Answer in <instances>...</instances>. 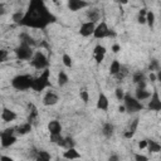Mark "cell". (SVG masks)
<instances>
[{
    "label": "cell",
    "instance_id": "1",
    "mask_svg": "<svg viewBox=\"0 0 161 161\" xmlns=\"http://www.w3.org/2000/svg\"><path fill=\"white\" fill-rule=\"evenodd\" d=\"M55 20L57 18L50 13L43 0H30L19 25L33 29H45L50 24L55 23Z\"/></svg>",
    "mask_w": 161,
    "mask_h": 161
},
{
    "label": "cell",
    "instance_id": "2",
    "mask_svg": "<svg viewBox=\"0 0 161 161\" xmlns=\"http://www.w3.org/2000/svg\"><path fill=\"white\" fill-rule=\"evenodd\" d=\"M33 79L30 74H18L11 79V87L16 91H28L33 86Z\"/></svg>",
    "mask_w": 161,
    "mask_h": 161
},
{
    "label": "cell",
    "instance_id": "3",
    "mask_svg": "<svg viewBox=\"0 0 161 161\" xmlns=\"http://www.w3.org/2000/svg\"><path fill=\"white\" fill-rule=\"evenodd\" d=\"M49 75H50L49 68L44 69V70L40 73V75H38V77H35V78L33 79L31 89L35 91V92H42V91H44L45 88L52 87V83H50V80H49Z\"/></svg>",
    "mask_w": 161,
    "mask_h": 161
},
{
    "label": "cell",
    "instance_id": "4",
    "mask_svg": "<svg viewBox=\"0 0 161 161\" xmlns=\"http://www.w3.org/2000/svg\"><path fill=\"white\" fill-rule=\"evenodd\" d=\"M29 63H30V65H31L33 68H35V69H38V70H44V69H47V68L49 67V60H48L47 55H45L42 50L34 52V55H33V58L29 60Z\"/></svg>",
    "mask_w": 161,
    "mask_h": 161
},
{
    "label": "cell",
    "instance_id": "5",
    "mask_svg": "<svg viewBox=\"0 0 161 161\" xmlns=\"http://www.w3.org/2000/svg\"><path fill=\"white\" fill-rule=\"evenodd\" d=\"M123 104H125L126 111H127L128 113H136V112H140V111L143 108L141 101H138L136 97L131 96L130 93H126V94H125Z\"/></svg>",
    "mask_w": 161,
    "mask_h": 161
},
{
    "label": "cell",
    "instance_id": "6",
    "mask_svg": "<svg viewBox=\"0 0 161 161\" xmlns=\"http://www.w3.org/2000/svg\"><path fill=\"white\" fill-rule=\"evenodd\" d=\"M14 53H15L16 58L20 59V60H30L33 58V55H34L33 47H30L28 44H24V43H20L14 49Z\"/></svg>",
    "mask_w": 161,
    "mask_h": 161
},
{
    "label": "cell",
    "instance_id": "7",
    "mask_svg": "<svg viewBox=\"0 0 161 161\" xmlns=\"http://www.w3.org/2000/svg\"><path fill=\"white\" fill-rule=\"evenodd\" d=\"M15 128H6L1 133H0V138H1V147L3 148H6V147H10L11 145H14L18 140V137L14 135Z\"/></svg>",
    "mask_w": 161,
    "mask_h": 161
},
{
    "label": "cell",
    "instance_id": "8",
    "mask_svg": "<svg viewBox=\"0 0 161 161\" xmlns=\"http://www.w3.org/2000/svg\"><path fill=\"white\" fill-rule=\"evenodd\" d=\"M116 33H113L106 21H101L96 25V29H94V33H93V36L96 39H103V38H108V36H114Z\"/></svg>",
    "mask_w": 161,
    "mask_h": 161
},
{
    "label": "cell",
    "instance_id": "9",
    "mask_svg": "<svg viewBox=\"0 0 161 161\" xmlns=\"http://www.w3.org/2000/svg\"><path fill=\"white\" fill-rule=\"evenodd\" d=\"M147 108L150 111H155V112H160L161 111V98L158 96L157 89H153V92L151 93V97H150Z\"/></svg>",
    "mask_w": 161,
    "mask_h": 161
},
{
    "label": "cell",
    "instance_id": "10",
    "mask_svg": "<svg viewBox=\"0 0 161 161\" xmlns=\"http://www.w3.org/2000/svg\"><path fill=\"white\" fill-rule=\"evenodd\" d=\"M94 29H96V23L87 20V21H84V23L80 25V28H79V34H80L82 36L87 38V36L93 35Z\"/></svg>",
    "mask_w": 161,
    "mask_h": 161
},
{
    "label": "cell",
    "instance_id": "11",
    "mask_svg": "<svg viewBox=\"0 0 161 161\" xmlns=\"http://www.w3.org/2000/svg\"><path fill=\"white\" fill-rule=\"evenodd\" d=\"M58 101H59V97H58V94H57L55 92H53V91H48V92L44 94V97H43V104L47 106V107H50V106L57 104Z\"/></svg>",
    "mask_w": 161,
    "mask_h": 161
},
{
    "label": "cell",
    "instance_id": "12",
    "mask_svg": "<svg viewBox=\"0 0 161 161\" xmlns=\"http://www.w3.org/2000/svg\"><path fill=\"white\" fill-rule=\"evenodd\" d=\"M106 52H107L106 48L103 45H101V44H98V45L94 47V49H93V58H94V60L98 64L103 62V59L106 57Z\"/></svg>",
    "mask_w": 161,
    "mask_h": 161
},
{
    "label": "cell",
    "instance_id": "13",
    "mask_svg": "<svg viewBox=\"0 0 161 161\" xmlns=\"http://www.w3.org/2000/svg\"><path fill=\"white\" fill-rule=\"evenodd\" d=\"M87 6H89V3L84 0H68V8L70 11H78Z\"/></svg>",
    "mask_w": 161,
    "mask_h": 161
},
{
    "label": "cell",
    "instance_id": "14",
    "mask_svg": "<svg viewBox=\"0 0 161 161\" xmlns=\"http://www.w3.org/2000/svg\"><path fill=\"white\" fill-rule=\"evenodd\" d=\"M96 107H97L98 109H101V111H107V109H108V107H109V101H108V98H107V96H106L104 93L101 92V93L98 94V99H97Z\"/></svg>",
    "mask_w": 161,
    "mask_h": 161
},
{
    "label": "cell",
    "instance_id": "15",
    "mask_svg": "<svg viewBox=\"0 0 161 161\" xmlns=\"http://www.w3.org/2000/svg\"><path fill=\"white\" fill-rule=\"evenodd\" d=\"M16 117H18V114L14 111H11L9 108H3V111H1V119L4 122H13V121L16 119Z\"/></svg>",
    "mask_w": 161,
    "mask_h": 161
},
{
    "label": "cell",
    "instance_id": "16",
    "mask_svg": "<svg viewBox=\"0 0 161 161\" xmlns=\"http://www.w3.org/2000/svg\"><path fill=\"white\" fill-rule=\"evenodd\" d=\"M31 128H33V123H30L29 121H26V122L19 125L18 127H15V131H16V133L19 136H24V135L29 133L31 131Z\"/></svg>",
    "mask_w": 161,
    "mask_h": 161
},
{
    "label": "cell",
    "instance_id": "17",
    "mask_svg": "<svg viewBox=\"0 0 161 161\" xmlns=\"http://www.w3.org/2000/svg\"><path fill=\"white\" fill-rule=\"evenodd\" d=\"M86 16H87V19H88L89 21L97 23V21L101 19V11H99V9H97V8H92V9L87 10Z\"/></svg>",
    "mask_w": 161,
    "mask_h": 161
},
{
    "label": "cell",
    "instance_id": "18",
    "mask_svg": "<svg viewBox=\"0 0 161 161\" xmlns=\"http://www.w3.org/2000/svg\"><path fill=\"white\" fill-rule=\"evenodd\" d=\"M48 131H49L50 135H58V133H60L62 132V125H60V122L57 121V119L50 121L48 123Z\"/></svg>",
    "mask_w": 161,
    "mask_h": 161
},
{
    "label": "cell",
    "instance_id": "19",
    "mask_svg": "<svg viewBox=\"0 0 161 161\" xmlns=\"http://www.w3.org/2000/svg\"><path fill=\"white\" fill-rule=\"evenodd\" d=\"M113 133H114V126H113V123L106 122V123L102 125V135H103L106 138L112 137Z\"/></svg>",
    "mask_w": 161,
    "mask_h": 161
},
{
    "label": "cell",
    "instance_id": "20",
    "mask_svg": "<svg viewBox=\"0 0 161 161\" xmlns=\"http://www.w3.org/2000/svg\"><path fill=\"white\" fill-rule=\"evenodd\" d=\"M135 97H136L138 101L150 99V97H151V92H150V91H147L146 88H145V89L137 88V89H136V93H135Z\"/></svg>",
    "mask_w": 161,
    "mask_h": 161
},
{
    "label": "cell",
    "instance_id": "21",
    "mask_svg": "<svg viewBox=\"0 0 161 161\" xmlns=\"http://www.w3.org/2000/svg\"><path fill=\"white\" fill-rule=\"evenodd\" d=\"M19 39H20V43L28 44V45H30V47H35V45H36V43H35L34 38H33V36H30L28 33H21V34L19 35Z\"/></svg>",
    "mask_w": 161,
    "mask_h": 161
},
{
    "label": "cell",
    "instance_id": "22",
    "mask_svg": "<svg viewBox=\"0 0 161 161\" xmlns=\"http://www.w3.org/2000/svg\"><path fill=\"white\" fill-rule=\"evenodd\" d=\"M58 146H60V147H63V148H72V147H74V141H73V138L72 137H63L59 142H58Z\"/></svg>",
    "mask_w": 161,
    "mask_h": 161
},
{
    "label": "cell",
    "instance_id": "23",
    "mask_svg": "<svg viewBox=\"0 0 161 161\" xmlns=\"http://www.w3.org/2000/svg\"><path fill=\"white\" fill-rule=\"evenodd\" d=\"M63 157H64V158H68V160H73V158H80V155L75 151L74 147H72V148H67V150L64 151Z\"/></svg>",
    "mask_w": 161,
    "mask_h": 161
},
{
    "label": "cell",
    "instance_id": "24",
    "mask_svg": "<svg viewBox=\"0 0 161 161\" xmlns=\"http://www.w3.org/2000/svg\"><path fill=\"white\" fill-rule=\"evenodd\" d=\"M31 158H35L38 161H48L52 158V156L47 151H35V153L33 155Z\"/></svg>",
    "mask_w": 161,
    "mask_h": 161
},
{
    "label": "cell",
    "instance_id": "25",
    "mask_svg": "<svg viewBox=\"0 0 161 161\" xmlns=\"http://www.w3.org/2000/svg\"><path fill=\"white\" fill-rule=\"evenodd\" d=\"M147 150L152 153H156V152H160L161 151V145L153 140H147Z\"/></svg>",
    "mask_w": 161,
    "mask_h": 161
},
{
    "label": "cell",
    "instance_id": "26",
    "mask_svg": "<svg viewBox=\"0 0 161 161\" xmlns=\"http://www.w3.org/2000/svg\"><path fill=\"white\" fill-rule=\"evenodd\" d=\"M121 68H122V64H121L117 59H114V60L111 63V65H109V74L114 77V75L121 70Z\"/></svg>",
    "mask_w": 161,
    "mask_h": 161
},
{
    "label": "cell",
    "instance_id": "27",
    "mask_svg": "<svg viewBox=\"0 0 161 161\" xmlns=\"http://www.w3.org/2000/svg\"><path fill=\"white\" fill-rule=\"evenodd\" d=\"M68 82H69L68 74H67L64 70H60V72L58 73V86H59V87H64Z\"/></svg>",
    "mask_w": 161,
    "mask_h": 161
},
{
    "label": "cell",
    "instance_id": "28",
    "mask_svg": "<svg viewBox=\"0 0 161 161\" xmlns=\"http://www.w3.org/2000/svg\"><path fill=\"white\" fill-rule=\"evenodd\" d=\"M145 79H146V75H145V73H143V72H141V70L135 72V73L132 74V82H133L135 84H137L138 82L145 80Z\"/></svg>",
    "mask_w": 161,
    "mask_h": 161
},
{
    "label": "cell",
    "instance_id": "29",
    "mask_svg": "<svg viewBox=\"0 0 161 161\" xmlns=\"http://www.w3.org/2000/svg\"><path fill=\"white\" fill-rule=\"evenodd\" d=\"M146 24L150 28H153V25H155V14L151 10H147V14H146Z\"/></svg>",
    "mask_w": 161,
    "mask_h": 161
},
{
    "label": "cell",
    "instance_id": "30",
    "mask_svg": "<svg viewBox=\"0 0 161 161\" xmlns=\"http://www.w3.org/2000/svg\"><path fill=\"white\" fill-rule=\"evenodd\" d=\"M29 107L31 108V111H30V114H29V117H28V121H29L30 123H34V121H35L36 117H38V109H36V107H35L34 104H29Z\"/></svg>",
    "mask_w": 161,
    "mask_h": 161
},
{
    "label": "cell",
    "instance_id": "31",
    "mask_svg": "<svg viewBox=\"0 0 161 161\" xmlns=\"http://www.w3.org/2000/svg\"><path fill=\"white\" fill-rule=\"evenodd\" d=\"M62 62H63V64H64L67 68H70V67L73 65V60H72V57H70L69 54H67V53H64V54L62 55Z\"/></svg>",
    "mask_w": 161,
    "mask_h": 161
},
{
    "label": "cell",
    "instance_id": "32",
    "mask_svg": "<svg viewBox=\"0 0 161 161\" xmlns=\"http://www.w3.org/2000/svg\"><path fill=\"white\" fill-rule=\"evenodd\" d=\"M23 18H24V13H21V11H16V13H14L13 14V16H11V20L15 23V24H20V21L23 20Z\"/></svg>",
    "mask_w": 161,
    "mask_h": 161
},
{
    "label": "cell",
    "instance_id": "33",
    "mask_svg": "<svg viewBox=\"0 0 161 161\" xmlns=\"http://www.w3.org/2000/svg\"><path fill=\"white\" fill-rule=\"evenodd\" d=\"M161 68H160V63H158V60H156V59H152L151 62H150V64H148V70H151V72H157V70H160Z\"/></svg>",
    "mask_w": 161,
    "mask_h": 161
},
{
    "label": "cell",
    "instance_id": "34",
    "mask_svg": "<svg viewBox=\"0 0 161 161\" xmlns=\"http://www.w3.org/2000/svg\"><path fill=\"white\" fill-rule=\"evenodd\" d=\"M127 73H128V70H127V68L122 65V68H121V70H119V72H118V73H117V74H116L114 77H116V79H117V80H122V79H123V78H125V77L127 75Z\"/></svg>",
    "mask_w": 161,
    "mask_h": 161
},
{
    "label": "cell",
    "instance_id": "35",
    "mask_svg": "<svg viewBox=\"0 0 161 161\" xmlns=\"http://www.w3.org/2000/svg\"><path fill=\"white\" fill-rule=\"evenodd\" d=\"M79 97H80V99L84 103H88V101H89V93H88L87 89H80L79 91Z\"/></svg>",
    "mask_w": 161,
    "mask_h": 161
},
{
    "label": "cell",
    "instance_id": "36",
    "mask_svg": "<svg viewBox=\"0 0 161 161\" xmlns=\"http://www.w3.org/2000/svg\"><path fill=\"white\" fill-rule=\"evenodd\" d=\"M114 94H116V98H117L118 101H123L126 93H125V91H123L121 87H117L116 91H114Z\"/></svg>",
    "mask_w": 161,
    "mask_h": 161
},
{
    "label": "cell",
    "instance_id": "37",
    "mask_svg": "<svg viewBox=\"0 0 161 161\" xmlns=\"http://www.w3.org/2000/svg\"><path fill=\"white\" fill-rule=\"evenodd\" d=\"M137 127H138V118H135L132 122H131V125H130V127H128V130L127 131H130L131 133H136V130H137Z\"/></svg>",
    "mask_w": 161,
    "mask_h": 161
},
{
    "label": "cell",
    "instance_id": "38",
    "mask_svg": "<svg viewBox=\"0 0 161 161\" xmlns=\"http://www.w3.org/2000/svg\"><path fill=\"white\" fill-rule=\"evenodd\" d=\"M62 138H63V136L60 133H58V135H50V142H53V143H57L58 145V142Z\"/></svg>",
    "mask_w": 161,
    "mask_h": 161
},
{
    "label": "cell",
    "instance_id": "39",
    "mask_svg": "<svg viewBox=\"0 0 161 161\" xmlns=\"http://www.w3.org/2000/svg\"><path fill=\"white\" fill-rule=\"evenodd\" d=\"M6 57H8V52H6L5 49H1V50H0V62L4 63V62L6 60Z\"/></svg>",
    "mask_w": 161,
    "mask_h": 161
},
{
    "label": "cell",
    "instance_id": "40",
    "mask_svg": "<svg viewBox=\"0 0 161 161\" xmlns=\"http://www.w3.org/2000/svg\"><path fill=\"white\" fill-rule=\"evenodd\" d=\"M135 160H137V161H147V160H148V157H147V156H145V155L136 153V155H135Z\"/></svg>",
    "mask_w": 161,
    "mask_h": 161
},
{
    "label": "cell",
    "instance_id": "41",
    "mask_svg": "<svg viewBox=\"0 0 161 161\" xmlns=\"http://www.w3.org/2000/svg\"><path fill=\"white\" fill-rule=\"evenodd\" d=\"M111 50H112V52H113V53H118V52H119V50H121V45H119V44H117V43H116V44H113V45H112V47H111Z\"/></svg>",
    "mask_w": 161,
    "mask_h": 161
},
{
    "label": "cell",
    "instance_id": "42",
    "mask_svg": "<svg viewBox=\"0 0 161 161\" xmlns=\"http://www.w3.org/2000/svg\"><path fill=\"white\" fill-rule=\"evenodd\" d=\"M147 143H148L147 140H142V141L138 142V147H140L141 150H142V148H147Z\"/></svg>",
    "mask_w": 161,
    "mask_h": 161
},
{
    "label": "cell",
    "instance_id": "43",
    "mask_svg": "<svg viewBox=\"0 0 161 161\" xmlns=\"http://www.w3.org/2000/svg\"><path fill=\"white\" fill-rule=\"evenodd\" d=\"M137 21H138L140 24H146V16L138 15V16H137Z\"/></svg>",
    "mask_w": 161,
    "mask_h": 161
},
{
    "label": "cell",
    "instance_id": "44",
    "mask_svg": "<svg viewBox=\"0 0 161 161\" xmlns=\"http://www.w3.org/2000/svg\"><path fill=\"white\" fill-rule=\"evenodd\" d=\"M137 88H141V89H145L146 88V79L145 80H141L137 83Z\"/></svg>",
    "mask_w": 161,
    "mask_h": 161
},
{
    "label": "cell",
    "instance_id": "45",
    "mask_svg": "<svg viewBox=\"0 0 161 161\" xmlns=\"http://www.w3.org/2000/svg\"><path fill=\"white\" fill-rule=\"evenodd\" d=\"M148 79H150L151 82H155V80H157V77H156V73H153V72H151V73H150V75H148Z\"/></svg>",
    "mask_w": 161,
    "mask_h": 161
},
{
    "label": "cell",
    "instance_id": "46",
    "mask_svg": "<svg viewBox=\"0 0 161 161\" xmlns=\"http://www.w3.org/2000/svg\"><path fill=\"white\" fill-rule=\"evenodd\" d=\"M146 14H147V9H146V8H142V9L138 11V15H143V16H146Z\"/></svg>",
    "mask_w": 161,
    "mask_h": 161
},
{
    "label": "cell",
    "instance_id": "47",
    "mask_svg": "<svg viewBox=\"0 0 161 161\" xmlns=\"http://www.w3.org/2000/svg\"><path fill=\"white\" fill-rule=\"evenodd\" d=\"M118 112H119V113H125V112H127V111H126L125 104H122V106H119V107H118Z\"/></svg>",
    "mask_w": 161,
    "mask_h": 161
},
{
    "label": "cell",
    "instance_id": "48",
    "mask_svg": "<svg viewBox=\"0 0 161 161\" xmlns=\"http://www.w3.org/2000/svg\"><path fill=\"white\" fill-rule=\"evenodd\" d=\"M156 77H157V80H158V82L161 83V69L156 72Z\"/></svg>",
    "mask_w": 161,
    "mask_h": 161
},
{
    "label": "cell",
    "instance_id": "49",
    "mask_svg": "<svg viewBox=\"0 0 161 161\" xmlns=\"http://www.w3.org/2000/svg\"><path fill=\"white\" fill-rule=\"evenodd\" d=\"M0 160H3V161H5V160H8V161H11L13 158H11V157H8V156H1V157H0Z\"/></svg>",
    "mask_w": 161,
    "mask_h": 161
},
{
    "label": "cell",
    "instance_id": "50",
    "mask_svg": "<svg viewBox=\"0 0 161 161\" xmlns=\"http://www.w3.org/2000/svg\"><path fill=\"white\" fill-rule=\"evenodd\" d=\"M117 3H119V4H122V5H125V4H127L128 3V0H116Z\"/></svg>",
    "mask_w": 161,
    "mask_h": 161
},
{
    "label": "cell",
    "instance_id": "51",
    "mask_svg": "<svg viewBox=\"0 0 161 161\" xmlns=\"http://www.w3.org/2000/svg\"><path fill=\"white\" fill-rule=\"evenodd\" d=\"M109 160H118V156H114V155H113V156L109 157Z\"/></svg>",
    "mask_w": 161,
    "mask_h": 161
},
{
    "label": "cell",
    "instance_id": "52",
    "mask_svg": "<svg viewBox=\"0 0 161 161\" xmlns=\"http://www.w3.org/2000/svg\"><path fill=\"white\" fill-rule=\"evenodd\" d=\"M52 1H53L55 5H59V0H52Z\"/></svg>",
    "mask_w": 161,
    "mask_h": 161
},
{
    "label": "cell",
    "instance_id": "53",
    "mask_svg": "<svg viewBox=\"0 0 161 161\" xmlns=\"http://www.w3.org/2000/svg\"><path fill=\"white\" fill-rule=\"evenodd\" d=\"M160 112H161V111H160Z\"/></svg>",
    "mask_w": 161,
    "mask_h": 161
},
{
    "label": "cell",
    "instance_id": "54",
    "mask_svg": "<svg viewBox=\"0 0 161 161\" xmlns=\"http://www.w3.org/2000/svg\"><path fill=\"white\" fill-rule=\"evenodd\" d=\"M160 152H161V151H160Z\"/></svg>",
    "mask_w": 161,
    "mask_h": 161
}]
</instances>
